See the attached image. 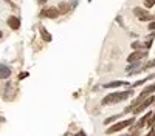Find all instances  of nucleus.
Segmentation results:
<instances>
[{
  "label": "nucleus",
  "instance_id": "nucleus-1",
  "mask_svg": "<svg viewBox=\"0 0 155 136\" xmlns=\"http://www.w3.org/2000/svg\"><path fill=\"white\" fill-rule=\"evenodd\" d=\"M132 97V90H127V91H115L112 94H107L104 99L101 101L102 105H112V104H118V102H123L126 99Z\"/></svg>",
  "mask_w": 155,
  "mask_h": 136
},
{
  "label": "nucleus",
  "instance_id": "nucleus-2",
  "mask_svg": "<svg viewBox=\"0 0 155 136\" xmlns=\"http://www.w3.org/2000/svg\"><path fill=\"white\" fill-rule=\"evenodd\" d=\"M134 122H135V119H134V118H130V119H126V121H121V122H118V124H115V125H112L110 128H107V133L110 134V133H116V131H121V130H124L126 127L132 125Z\"/></svg>",
  "mask_w": 155,
  "mask_h": 136
},
{
  "label": "nucleus",
  "instance_id": "nucleus-3",
  "mask_svg": "<svg viewBox=\"0 0 155 136\" xmlns=\"http://www.w3.org/2000/svg\"><path fill=\"white\" fill-rule=\"evenodd\" d=\"M143 101H144L143 104L137 105V108H135V110H132V113H134V115H138V113H141V111H143V110H146L149 105H152V104L155 102V97H153V96H150V97L147 96L146 99H143Z\"/></svg>",
  "mask_w": 155,
  "mask_h": 136
},
{
  "label": "nucleus",
  "instance_id": "nucleus-4",
  "mask_svg": "<svg viewBox=\"0 0 155 136\" xmlns=\"http://www.w3.org/2000/svg\"><path fill=\"white\" fill-rule=\"evenodd\" d=\"M134 14L141 20V22H149V20H153V16L149 14V12H146L144 9H141V8H135L134 9Z\"/></svg>",
  "mask_w": 155,
  "mask_h": 136
},
{
  "label": "nucleus",
  "instance_id": "nucleus-5",
  "mask_svg": "<svg viewBox=\"0 0 155 136\" xmlns=\"http://www.w3.org/2000/svg\"><path fill=\"white\" fill-rule=\"evenodd\" d=\"M61 14L59 9L56 6H51V8H47L41 12V17H48V19H56L58 16Z\"/></svg>",
  "mask_w": 155,
  "mask_h": 136
},
{
  "label": "nucleus",
  "instance_id": "nucleus-6",
  "mask_svg": "<svg viewBox=\"0 0 155 136\" xmlns=\"http://www.w3.org/2000/svg\"><path fill=\"white\" fill-rule=\"evenodd\" d=\"M147 56V51H137L132 53V54H129L127 56V62H134V60H143L144 57Z\"/></svg>",
  "mask_w": 155,
  "mask_h": 136
},
{
  "label": "nucleus",
  "instance_id": "nucleus-7",
  "mask_svg": "<svg viewBox=\"0 0 155 136\" xmlns=\"http://www.w3.org/2000/svg\"><path fill=\"white\" fill-rule=\"evenodd\" d=\"M8 27H9L11 30H19V28H20V19L16 17V16L8 17Z\"/></svg>",
  "mask_w": 155,
  "mask_h": 136
},
{
  "label": "nucleus",
  "instance_id": "nucleus-8",
  "mask_svg": "<svg viewBox=\"0 0 155 136\" xmlns=\"http://www.w3.org/2000/svg\"><path fill=\"white\" fill-rule=\"evenodd\" d=\"M9 76H11V68L0 64V79H8Z\"/></svg>",
  "mask_w": 155,
  "mask_h": 136
},
{
  "label": "nucleus",
  "instance_id": "nucleus-9",
  "mask_svg": "<svg viewBox=\"0 0 155 136\" xmlns=\"http://www.w3.org/2000/svg\"><path fill=\"white\" fill-rule=\"evenodd\" d=\"M121 85H124V87H129L130 84H129V82H126V81H113V82H109V84H106V85H104V88H115V87H121Z\"/></svg>",
  "mask_w": 155,
  "mask_h": 136
},
{
  "label": "nucleus",
  "instance_id": "nucleus-10",
  "mask_svg": "<svg viewBox=\"0 0 155 136\" xmlns=\"http://www.w3.org/2000/svg\"><path fill=\"white\" fill-rule=\"evenodd\" d=\"M39 31H41V36L44 37V39H45V42H51V36H50V33L44 28V27H41V28H39Z\"/></svg>",
  "mask_w": 155,
  "mask_h": 136
},
{
  "label": "nucleus",
  "instance_id": "nucleus-11",
  "mask_svg": "<svg viewBox=\"0 0 155 136\" xmlns=\"http://www.w3.org/2000/svg\"><path fill=\"white\" fill-rule=\"evenodd\" d=\"M149 116H150V113H147V115H144L143 118H141V119L138 121V125H137V127H138V128H141V127H143V125H144V124H146V121L149 119Z\"/></svg>",
  "mask_w": 155,
  "mask_h": 136
},
{
  "label": "nucleus",
  "instance_id": "nucleus-12",
  "mask_svg": "<svg viewBox=\"0 0 155 136\" xmlns=\"http://www.w3.org/2000/svg\"><path fill=\"white\" fill-rule=\"evenodd\" d=\"M58 9H59V12H61V14H64V12H67V11L70 9V6H68L67 3H61Z\"/></svg>",
  "mask_w": 155,
  "mask_h": 136
},
{
  "label": "nucleus",
  "instance_id": "nucleus-13",
  "mask_svg": "<svg viewBox=\"0 0 155 136\" xmlns=\"http://www.w3.org/2000/svg\"><path fill=\"white\" fill-rule=\"evenodd\" d=\"M152 77H153V76H149V77H144V79H141V81H138V82H135V84H134L132 87H140V85H143V84H146V82H147L149 79H152Z\"/></svg>",
  "mask_w": 155,
  "mask_h": 136
},
{
  "label": "nucleus",
  "instance_id": "nucleus-14",
  "mask_svg": "<svg viewBox=\"0 0 155 136\" xmlns=\"http://www.w3.org/2000/svg\"><path fill=\"white\" fill-rule=\"evenodd\" d=\"M120 118V115H115V116H110V118H107L106 121H104V124H110L112 121H116V119H118Z\"/></svg>",
  "mask_w": 155,
  "mask_h": 136
},
{
  "label": "nucleus",
  "instance_id": "nucleus-15",
  "mask_svg": "<svg viewBox=\"0 0 155 136\" xmlns=\"http://www.w3.org/2000/svg\"><path fill=\"white\" fill-rule=\"evenodd\" d=\"M155 5V0H144V6L146 8H152Z\"/></svg>",
  "mask_w": 155,
  "mask_h": 136
},
{
  "label": "nucleus",
  "instance_id": "nucleus-16",
  "mask_svg": "<svg viewBox=\"0 0 155 136\" xmlns=\"http://www.w3.org/2000/svg\"><path fill=\"white\" fill-rule=\"evenodd\" d=\"M152 67H155V59H153V60H150L147 65H144V67H143V70H149V68H152Z\"/></svg>",
  "mask_w": 155,
  "mask_h": 136
},
{
  "label": "nucleus",
  "instance_id": "nucleus-17",
  "mask_svg": "<svg viewBox=\"0 0 155 136\" xmlns=\"http://www.w3.org/2000/svg\"><path fill=\"white\" fill-rule=\"evenodd\" d=\"M132 48L140 49V48H143V43H141V42H135V43H132Z\"/></svg>",
  "mask_w": 155,
  "mask_h": 136
},
{
  "label": "nucleus",
  "instance_id": "nucleus-18",
  "mask_svg": "<svg viewBox=\"0 0 155 136\" xmlns=\"http://www.w3.org/2000/svg\"><path fill=\"white\" fill-rule=\"evenodd\" d=\"M27 76H28V73H27V71H25V73H22V74H20V76H19V79H25V77H27Z\"/></svg>",
  "mask_w": 155,
  "mask_h": 136
},
{
  "label": "nucleus",
  "instance_id": "nucleus-19",
  "mask_svg": "<svg viewBox=\"0 0 155 136\" xmlns=\"http://www.w3.org/2000/svg\"><path fill=\"white\" fill-rule=\"evenodd\" d=\"M149 30H150V31H153V30H155V22L149 25Z\"/></svg>",
  "mask_w": 155,
  "mask_h": 136
},
{
  "label": "nucleus",
  "instance_id": "nucleus-20",
  "mask_svg": "<svg viewBox=\"0 0 155 136\" xmlns=\"http://www.w3.org/2000/svg\"><path fill=\"white\" fill-rule=\"evenodd\" d=\"M37 2H39V3H41V5H44V3L47 2V0H37Z\"/></svg>",
  "mask_w": 155,
  "mask_h": 136
},
{
  "label": "nucleus",
  "instance_id": "nucleus-21",
  "mask_svg": "<svg viewBox=\"0 0 155 136\" xmlns=\"http://www.w3.org/2000/svg\"><path fill=\"white\" fill-rule=\"evenodd\" d=\"M2 37H3V33H2V31H0V39H2Z\"/></svg>",
  "mask_w": 155,
  "mask_h": 136
},
{
  "label": "nucleus",
  "instance_id": "nucleus-22",
  "mask_svg": "<svg viewBox=\"0 0 155 136\" xmlns=\"http://www.w3.org/2000/svg\"><path fill=\"white\" fill-rule=\"evenodd\" d=\"M88 2H92V0H88Z\"/></svg>",
  "mask_w": 155,
  "mask_h": 136
}]
</instances>
